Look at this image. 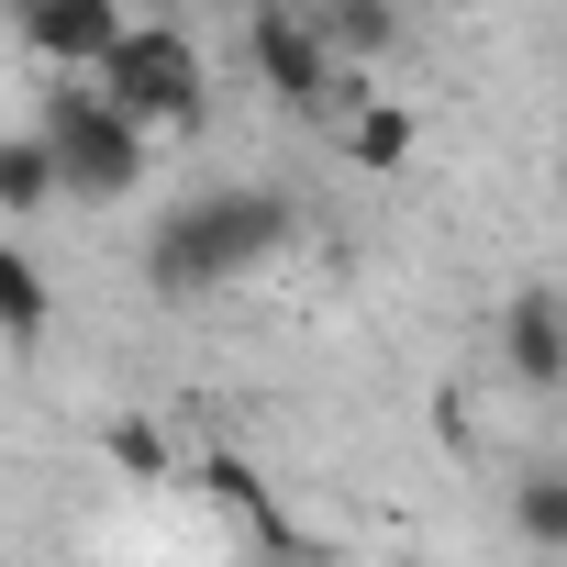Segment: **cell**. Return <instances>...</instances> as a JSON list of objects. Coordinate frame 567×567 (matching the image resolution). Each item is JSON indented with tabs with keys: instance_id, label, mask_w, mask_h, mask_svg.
Segmentation results:
<instances>
[{
	"instance_id": "1",
	"label": "cell",
	"mask_w": 567,
	"mask_h": 567,
	"mask_svg": "<svg viewBox=\"0 0 567 567\" xmlns=\"http://www.w3.org/2000/svg\"><path fill=\"white\" fill-rule=\"evenodd\" d=\"M278 245H290V200L256 189V178H223L200 200H178L156 234H145V278L167 301H200V290H234V278H256Z\"/></svg>"
},
{
	"instance_id": "2",
	"label": "cell",
	"mask_w": 567,
	"mask_h": 567,
	"mask_svg": "<svg viewBox=\"0 0 567 567\" xmlns=\"http://www.w3.org/2000/svg\"><path fill=\"white\" fill-rule=\"evenodd\" d=\"M90 90H101L145 145H167V134H200V123H212V68H200V45H189L178 23H123V34H112V56L90 68Z\"/></svg>"
},
{
	"instance_id": "3",
	"label": "cell",
	"mask_w": 567,
	"mask_h": 567,
	"mask_svg": "<svg viewBox=\"0 0 567 567\" xmlns=\"http://www.w3.org/2000/svg\"><path fill=\"white\" fill-rule=\"evenodd\" d=\"M34 134H45V156H56V200H134L145 167H156V145H145L90 79H45Z\"/></svg>"
},
{
	"instance_id": "4",
	"label": "cell",
	"mask_w": 567,
	"mask_h": 567,
	"mask_svg": "<svg viewBox=\"0 0 567 567\" xmlns=\"http://www.w3.org/2000/svg\"><path fill=\"white\" fill-rule=\"evenodd\" d=\"M0 23L23 34V56H34V68H56V79H90L134 12H123V0H0Z\"/></svg>"
},
{
	"instance_id": "5",
	"label": "cell",
	"mask_w": 567,
	"mask_h": 567,
	"mask_svg": "<svg viewBox=\"0 0 567 567\" xmlns=\"http://www.w3.org/2000/svg\"><path fill=\"white\" fill-rule=\"evenodd\" d=\"M256 79L290 101V112H312L323 90H334V56L312 45V23H301V0H256Z\"/></svg>"
},
{
	"instance_id": "6",
	"label": "cell",
	"mask_w": 567,
	"mask_h": 567,
	"mask_svg": "<svg viewBox=\"0 0 567 567\" xmlns=\"http://www.w3.org/2000/svg\"><path fill=\"white\" fill-rule=\"evenodd\" d=\"M501 357H512L523 390H556V379H567V312H556V290H523V301L501 312Z\"/></svg>"
},
{
	"instance_id": "7",
	"label": "cell",
	"mask_w": 567,
	"mask_h": 567,
	"mask_svg": "<svg viewBox=\"0 0 567 567\" xmlns=\"http://www.w3.org/2000/svg\"><path fill=\"white\" fill-rule=\"evenodd\" d=\"M301 23H312V45H323L334 68H379V56L401 45V12H390V0H301Z\"/></svg>"
},
{
	"instance_id": "8",
	"label": "cell",
	"mask_w": 567,
	"mask_h": 567,
	"mask_svg": "<svg viewBox=\"0 0 567 567\" xmlns=\"http://www.w3.org/2000/svg\"><path fill=\"white\" fill-rule=\"evenodd\" d=\"M200 489H212V501H223V512H234L267 556H301V534H290V512H278V489H267L245 456H223V445H212V456H200Z\"/></svg>"
},
{
	"instance_id": "9",
	"label": "cell",
	"mask_w": 567,
	"mask_h": 567,
	"mask_svg": "<svg viewBox=\"0 0 567 567\" xmlns=\"http://www.w3.org/2000/svg\"><path fill=\"white\" fill-rule=\"evenodd\" d=\"M56 323V290H45V267L23 245H0V346H45Z\"/></svg>"
},
{
	"instance_id": "10",
	"label": "cell",
	"mask_w": 567,
	"mask_h": 567,
	"mask_svg": "<svg viewBox=\"0 0 567 567\" xmlns=\"http://www.w3.org/2000/svg\"><path fill=\"white\" fill-rule=\"evenodd\" d=\"M45 200H56V156H45V134H0V212L34 223Z\"/></svg>"
},
{
	"instance_id": "11",
	"label": "cell",
	"mask_w": 567,
	"mask_h": 567,
	"mask_svg": "<svg viewBox=\"0 0 567 567\" xmlns=\"http://www.w3.org/2000/svg\"><path fill=\"white\" fill-rule=\"evenodd\" d=\"M401 156H412V112H401V101H357V123H346V167L390 178Z\"/></svg>"
},
{
	"instance_id": "12",
	"label": "cell",
	"mask_w": 567,
	"mask_h": 567,
	"mask_svg": "<svg viewBox=\"0 0 567 567\" xmlns=\"http://www.w3.org/2000/svg\"><path fill=\"white\" fill-rule=\"evenodd\" d=\"M512 534H523V545H545V556L567 545V478H556V467H534V478L512 489Z\"/></svg>"
},
{
	"instance_id": "13",
	"label": "cell",
	"mask_w": 567,
	"mask_h": 567,
	"mask_svg": "<svg viewBox=\"0 0 567 567\" xmlns=\"http://www.w3.org/2000/svg\"><path fill=\"white\" fill-rule=\"evenodd\" d=\"M101 456H112V467H123V478H167V434H156V423H145V412H123V423H112V434H101Z\"/></svg>"
}]
</instances>
